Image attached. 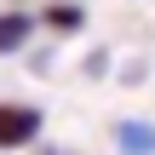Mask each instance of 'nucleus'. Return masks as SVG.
<instances>
[{
	"mask_svg": "<svg viewBox=\"0 0 155 155\" xmlns=\"http://www.w3.org/2000/svg\"><path fill=\"white\" fill-rule=\"evenodd\" d=\"M46 29H58V35L81 29V6H69V0H63V6H52V12H46Z\"/></svg>",
	"mask_w": 155,
	"mask_h": 155,
	"instance_id": "20e7f679",
	"label": "nucleus"
},
{
	"mask_svg": "<svg viewBox=\"0 0 155 155\" xmlns=\"http://www.w3.org/2000/svg\"><path fill=\"white\" fill-rule=\"evenodd\" d=\"M115 144H121V155H155V127L150 121H121Z\"/></svg>",
	"mask_w": 155,
	"mask_h": 155,
	"instance_id": "f03ea898",
	"label": "nucleus"
},
{
	"mask_svg": "<svg viewBox=\"0 0 155 155\" xmlns=\"http://www.w3.org/2000/svg\"><path fill=\"white\" fill-rule=\"evenodd\" d=\"M35 29H40V23H35L29 12H0V58H6V52H17Z\"/></svg>",
	"mask_w": 155,
	"mask_h": 155,
	"instance_id": "7ed1b4c3",
	"label": "nucleus"
},
{
	"mask_svg": "<svg viewBox=\"0 0 155 155\" xmlns=\"http://www.w3.org/2000/svg\"><path fill=\"white\" fill-rule=\"evenodd\" d=\"M29 138H40V109H29V104H0V150H23Z\"/></svg>",
	"mask_w": 155,
	"mask_h": 155,
	"instance_id": "f257e3e1",
	"label": "nucleus"
}]
</instances>
